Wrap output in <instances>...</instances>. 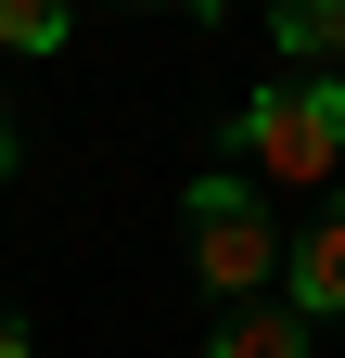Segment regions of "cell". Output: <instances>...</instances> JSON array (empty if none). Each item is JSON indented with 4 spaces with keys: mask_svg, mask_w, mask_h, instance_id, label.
I'll return each instance as SVG.
<instances>
[{
    "mask_svg": "<svg viewBox=\"0 0 345 358\" xmlns=\"http://www.w3.org/2000/svg\"><path fill=\"white\" fill-rule=\"evenodd\" d=\"M0 358H38V345H26V320H13V307H0Z\"/></svg>",
    "mask_w": 345,
    "mask_h": 358,
    "instance_id": "obj_7",
    "label": "cell"
},
{
    "mask_svg": "<svg viewBox=\"0 0 345 358\" xmlns=\"http://www.w3.org/2000/svg\"><path fill=\"white\" fill-rule=\"evenodd\" d=\"M64 0H0V52H64Z\"/></svg>",
    "mask_w": 345,
    "mask_h": 358,
    "instance_id": "obj_6",
    "label": "cell"
},
{
    "mask_svg": "<svg viewBox=\"0 0 345 358\" xmlns=\"http://www.w3.org/2000/svg\"><path fill=\"white\" fill-rule=\"evenodd\" d=\"M281 52H307V64H345V0H294V13H281Z\"/></svg>",
    "mask_w": 345,
    "mask_h": 358,
    "instance_id": "obj_5",
    "label": "cell"
},
{
    "mask_svg": "<svg viewBox=\"0 0 345 358\" xmlns=\"http://www.w3.org/2000/svg\"><path fill=\"white\" fill-rule=\"evenodd\" d=\"M205 358H307V320H294V307H230V320L205 333Z\"/></svg>",
    "mask_w": 345,
    "mask_h": 358,
    "instance_id": "obj_4",
    "label": "cell"
},
{
    "mask_svg": "<svg viewBox=\"0 0 345 358\" xmlns=\"http://www.w3.org/2000/svg\"><path fill=\"white\" fill-rule=\"evenodd\" d=\"M281 307H294V320H345V192L307 217V243H281Z\"/></svg>",
    "mask_w": 345,
    "mask_h": 358,
    "instance_id": "obj_3",
    "label": "cell"
},
{
    "mask_svg": "<svg viewBox=\"0 0 345 358\" xmlns=\"http://www.w3.org/2000/svg\"><path fill=\"white\" fill-rule=\"evenodd\" d=\"M230 154L256 179L320 192V179L345 166V77H281V90H256V103H230Z\"/></svg>",
    "mask_w": 345,
    "mask_h": 358,
    "instance_id": "obj_1",
    "label": "cell"
},
{
    "mask_svg": "<svg viewBox=\"0 0 345 358\" xmlns=\"http://www.w3.org/2000/svg\"><path fill=\"white\" fill-rule=\"evenodd\" d=\"M0 179H13V128H0Z\"/></svg>",
    "mask_w": 345,
    "mask_h": 358,
    "instance_id": "obj_8",
    "label": "cell"
},
{
    "mask_svg": "<svg viewBox=\"0 0 345 358\" xmlns=\"http://www.w3.org/2000/svg\"><path fill=\"white\" fill-rule=\"evenodd\" d=\"M179 231H192V282L218 307H256V282H281V231H269V205H256L230 166L179 192Z\"/></svg>",
    "mask_w": 345,
    "mask_h": 358,
    "instance_id": "obj_2",
    "label": "cell"
}]
</instances>
